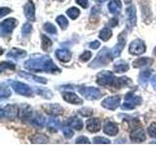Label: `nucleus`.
Masks as SVG:
<instances>
[{
	"label": "nucleus",
	"mask_w": 156,
	"mask_h": 146,
	"mask_svg": "<svg viewBox=\"0 0 156 146\" xmlns=\"http://www.w3.org/2000/svg\"><path fill=\"white\" fill-rule=\"evenodd\" d=\"M100 46H101V43L99 41H94V42H92V43L89 44V47L91 49H98Z\"/></svg>",
	"instance_id": "47"
},
{
	"label": "nucleus",
	"mask_w": 156,
	"mask_h": 146,
	"mask_svg": "<svg viewBox=\"0 0 156 146\" xmlns=\"http://www.w3.org/2000/svg\"><path fill=\"white\" fill-rule=\"evenodd\" d=\"M153 62V60L150 57H139L136 58V61H133V66L138 68L140 66H144V65H147V64H151Z\"/></svg>",
	"instance_id": "26"
},
{
	"label": "nucleus",
	"mask_w": 156,
	"mask_h": 146,
	"mask_svg": "<svg viewBox=\"0 0 156 146\" xmlns=\"http://www.w3.org/2000/svg\"><path fill=\"white\" fill-rule=\"evenodd\" d=\"M93 142L94 143H104V144H108L110 143V140L107 139L105 137H101V136H97L94 139H93Z\"/></svg>",
	"instance_id": "41"
},
{
	"label": "nucleus",
	"mask_w": 156,
	"mask_h": 146,
	"mask_svg": "<svg viewBox=\"0 0 156 146\" xmlns=\"http://www.w3.org/2000/svg\"><path fill=\"white\" fill-rule=\"evenodd\" d=\"M130 138L133 142L136 143H139V142H144L145 140V134H144V130L139 127V128H136L133 130V131L131 133L130 135Z\"/></svg>",
	"instance_id": "12"
},
{
	"label": "nucleus",
	"mask_w": 156,
	"mask_h": 146,
	"mask_svg": "<svg viewBox=\"0 0 156 146\" xmlns=\"http://www.w3.org/2000/svg\"><path fill=\"white\" fill-rule=\"evenodd\" d=\"M66 14H67V16L69 17L70 19H77L78 16L80 15V11H79V10H78L77 8L72 7V8H70V9H68V10H67V11H66Z\"/></svg>",
	"instance_id": "35"
},
{
	"label": "nucleus",
	"mask_w": 156,
	"mask_h": 146,
	"mask_svg": "<svg viewBox=\"0 0 156 146\" xmlns=\"http://www.w3.org/2000/svg\"><path fill=\"white\" fill-rule=\"evenodd\" d=\"M76 143H91V142H90V140L86 137V136L81 135L76 139Z\"/></svg>",
	"instance_id": "45"
},
{
	"label": "nucleus",
	"mask_w": 156,
	"mask_h": 146,
	"mask_svg": "<svg viewBox=\"0 0 156 146\" xmlns=\"http://www.w3.org/2000/svg\"><path fill=\"white\" fill-rule=\"evenodd\" d=\"M31 30H32L31 24H30V23H24V24H23V28H22L23 35V36H27V35H29V34H30V32H31Z\"/></svg>",
	"instance_id": "38"
},
{
	"label": "nucleus",
	"mask_w": 156,
	"mask_h": 146,
	"mask_svg": "<svg viewBox=\"0 0 156 146\" xmlns=\"http://www.w3.org/2000/svg\"><path fill=\"white\" fill-rule=\"evenodd\" d=\"M111 36H112V32H111L110 29L107 28V27H105L99 34V37L101 39L102 41H107Z\"/></svg>",
	"instance_id": "31"
},
{
	"label": "nucleus",
	"mask_w": 156,
	"mask_h": 146,
	"mask_svg": "<svg viewBox=\"0 0 156 146\" xmlns=\"http://www.w3.org/2000/svg\"><path fill=\"white\" fill-rule=\"evenodd\" d=\"M0 11H1V18H4L7 14L11 13V10H10L9 8H1Z\"/></svg>",
	"instance_id": "48"
},
{
	"label": "nucleus",
	"mask_w": 156,
	"mask_h": 146,
	"mask_svg": "<svg viewBox=\"0 0 156 146\" xmlns=\"http://www.w3.org/2000/svg\"><path fill=\"white\" fill-rule=\"evenodd\" d=\"M43 108L45 109V111L48 114H50L52 116H58L63 113L62 107L58 104H47L44 105Z\"/></svg>",
	"instance_id": "15"
},
{
	"label": "nucleus",
	"mask_w": 156,
	"mask_h": 146,
	"mask_svg": "<svg viewBox=\"0 0 156 146\" xmlns=\"http://www.w3.org/2000/svg\"><path fill=\"white\" fill-rule=\"evenodd\" d=\"M26 56H27V52L23 50H21V49H19V48H13L12 50L7 54L8 57L12 58V60H15V61L22 60V58Z\"/></svg>",
	"instance_id": "17"
},
{
	"label": "nucleus",
	"mask_w": 156,
	"mask_h": 146,
	"mask_svg": "<svg viewBox=\"0 0 156 146\" xmlns=\"http://www.w3.org/2000/svg\"><path fill=\"white\" fill-rule=\"evenodd\" d=\"M140 7H141V12H143V17H144V21L146 23H149L151 22V11L149 9V5L147 3V0L146 1H141L140 2Z\"/></svg>",
	"instance_id": "16"
},
{
	"label": "nucleus",
	"mask_w": 156,
	"mask_h": 146,
	"mask_svg": "<svg viewBox=\"0 0 156 146\" xmlns=\"http://www.w3.org/2000/svg\"><path fill=\"white\" fill-rule=\"evenodd\" d=\"M150 82H151V85H152V87L156 90V75H154V76L151 77Z\"/></svg>",
	"instance_id": "50"
},
{
	"label": "nucleus",
	"mask_w": 156,
	"mask_h": 146,
	"mask_svg": "<svg viewBox=\"0 0 156 146\" xmlns=\"http://www.w3.org/2000/svg\"><path fill=\"white\" fill-rule=\"evenodd\" d=\"M101 120L99 118H91L86 122L87 130L91 133H97L101 130Z\"/></svg>",
	"instance_id": "14"
},
{
	"label": "nucleus",
	"mask_w": 156,
	"mask_h": 146,
	"mask_svg": "<svg viewBox=\"0 0 156 146\" xmlns=\"http://www.w3.org/2000/svg\"><path fill=\"white\" fill-rule=\"evenodd\" d=\"M32 116V109L28 105H23L19 111V117L22 120H27L30 119Z\"/></svg>",
	"instance_id": "22"
},
{
	"label": "nucleus",
	"mask_w": 156,
	"mask_h": 146,
	"mask_svg": "<svg viewBox=\"0 0 156 146\" xmlns=\"http://www.w3.org/2000/svg\"><path fill=\"white\" fill-rule=\"evenodd\" d=\"M20 76H22L23 78H26V79H28V80H32V81H35L37 83H42V84H46L47 83V80L45 78H42V77H38V76H35V75H32L30 73H27V72H23V71H20L19 72Z\"/></svg>",
	"instance_id": "23"
},
{
	"label": "nucleus",
	"mask_w": 156,
	"mask_h": 146,
	"mask_svg": "<svg viewBox=\"0 0 156 146\" xmlns=\"http://www.w3.org/2000/svg\"><path fill=\"white\" fill-rule=\"evenodd\" d=\"M78 92H80L82 96H84L87 99L90 100H96L101 97V92L98 88L93 87H78Z\"/></svg>",
	"instance_id": "4"
},
{
	"label": "nucleus",
	"mask_w": 156,
	"mask_h": 146,
	"mask_svg": "<svg viewBox=\"0 0 156 146\" xmlns=\"http://www.w3.org/2000/svg\"><path fill=\"white\" fill-rule=\"evenodd\" d=\"M24 16L28 21L34 22L35 21V9H34V4L31 1H28L23 7Z\"/></svg>",
	"instance_id": "13"
},
{
	"label": "nucleus",
	"mask_w": 156,
	"mask_h": 146,
	"mask_svg": "<svg viewBox=\"0 0 156 146\" xmlns=\"http://www.w3.org/2000/svg\"><path fill=\"white\" fill-rule=\"evenodd\" d=\"M125 45H126V32L123 31V32H121L118 36V43H117L115 47L111 50V54H112V56H113V57L120 56V54L123 51Z\"/></svg>",
	"instance_id": "11"
},
{
	"label": "nucleus",
	"mask_w": 156,
	"mask_h": 146,
	"mask_svg": "<svg viewBox=\"0 0 156 146\" xmlns=\"http://www.w3.org/2000/svg\"><path fill=\"white\" fill-rule=\"evenodd\" d=\"M67 124L69 125V127L75 129L77 130H80L83 128V122L81 119L77 118V117H72V118H69L67 121Z\"/></svg>",
	"instance_id": "27"
},
{
	"label": "nucleus",
	"mask_w": 156,
	"mask_h": 146,
	"mask_svg": "<svg viewBox=\"0 0 156 146\" xmlns=\"http://www.w3.org/2000/svg\"><path fill=\"white\" fill-rule=\"evenodd\" d=\"M122 9V3L120 2V0H112L108 4V10L111 14L116 15L119 14Z\"/></svg>",
	"instance_id": "25"
},
{
	"label": "nucleus",
	"mask_w": 156,
	"mask_h": 146,
	"mask_svg": "<svg viewBox=\"0 0 156 146\" xmlns=\"http://www.w3.org/2000/svg\"><path fill=\"white\" fill-rule=\"evenodd\" d=\"M116 78L110 71H101L97 75V83L104 87H114Z\"/></svg>",
	"instance_id": "3"
},
{
	"label": "nucleus",
	"mask_w": 156,
	"mask_h": 146,
	"mask_svg": "<svg viewBox=\"0 0 156 146\" xmlns=\"http://www.w3.org/2000/svg\"><path fill=\"white\" fill-rule=\"evenodd\" d=\"M30 123L36 128H43L45 125V118L40 114H35L33 117H30Z\"/></svg>",
	"instance_id": "24"
},
{
	"label": "nucleus",
	"mask_w": 156,
	"mask_h": 146,
	"mask_svg": "<svg viewBox=\"0 0 156 146\" xmlns=\"http://www.w3.org/2000/svg\"><path fill=\"white\" fill-rule=\"evenodd\" d=\"M24 67L27 69L34 72H60L58 67L53 62V61L48 56H39L37 57H32L24 62Z\"/></svg>",
	"instance_id": "1"
},
{
	"label": "nucleus",
	"mask_w": 156,
	"mask_h": 146,
	"mask_svg": "<svg viewBox=\"0 0 156 146\" xmlns=\"http://www.w3.org/2000/svg\"><path fill=\"white\" fill-rule=\"evenodd\" d=\"M141 103V97L135 96L133 92H129L125 96L124 103L122 104V109L130 110L134 109L136 106H138Z\"/></svg>",
	"instance_id": "5"
},
{
	"label": "nucleus",
	"mask_w": 156,
	"mask_h": 146,
	"mask_svg": "<svg viewBox=\"0 0 156 146\" xmlns=\"http://www.w3.org/2000/svg\"><path fill=\"white\" fill-rule=\"evenodd\" d=\"M17 23H18L17 19L13 18H10L3 21L1 24H0V33H1V35L4 36L6 34L11 33L13 31V29L17 26Z\"/></svg>",
	"instance_id": "8"
},
{
	"label": "nucleus",
	"mask_w": 156,
	"mask_h": 146,
	"mask_svg": "<svg viewBox=\"0 0 156 146\" xmlns=\"http://www.w3.org/2000/svg\"><path fill=\"white\" fill-rule=\"evenodd\" d=\"M62 130L63 135H65L66 138H70L73 136V130L70 129V127H63Z\"/></svg>",
	"instance_id": "39"
},
{
	"label": "nucleus",
	"mask_w": 156,
	"mask_h": 146,
	"mask_svg": "<svg viewBox=\"0 0 156 146\" xmlns=\"http://www.w3.org/2000/svg\"><path fill=\"white\" fill-rule=\"evenodd\" d=\"M104 131L106 134L114 136L118 134V126L114 122H106L104 127Z\"/></svg>",
	"instance_id": "20"
},
{
	"label": "nucleus",
	"mask_w": 156,
	"mask_h": 146,
	"mask_svg": "<svg viewBox=\"0 0 156 146\" xmlns=\"http://www.w3.org/2000/svg\"><path fill=\"white\" fill-rule=\"evenodd\" d=\"M57 23H58V26H61L62 29H66L67 26H68V21L66 17L63 16H58L57 18Z\"/></svg>",
	"instance_id": "36"
},
{
	"label": "nucleus",
	"mask_w": 156,
	"mask_h": 146,
	"mask_svg": "<svg viewBox=\"0 0 156 146\" xmlns=\"http://www.w3.org/2000/svg\"><path fill=\"white\" fill-rule=\"evenodd\" d=\"M11 96V91L8 88V86L6 84H4L2 83L1 84V92H0V96H1V99H7Z\"/></svg>",
	"instance_id": "33"
},
{
	"label": "nucleus",
	"mask_w": 156,
	"mask_h": 146,
	"mask_svg": "<svg viewBox=\"0 0 156 146\" xmlns=\"http://www.w3.org/2000/svg\"><path fill=\"white\" fill-rule=\"evenodd\" d=\"M47 127L51 131H57L60 127V121L56 118H51L47 122Z\"/></svg>",
	"instance_id": "30"
},
{
	"label": "nucleus",
	"mask_w": 156,
	"mask_h": 146,
	"mask_svg": "<svg viewBox=\"0 0 156 146\" xmlns=\"http://www.w3.org/2000/svg\"><path fill=\"white\" fill-rule=\"evenodd\" d=\"M0 66H1V71H4L5 69H15V65L10 62H2Z\"/></svg>",
	"instance_id": "43"
},
{
	"label": "nucleus",
	"mask_w": 156,
	"mask_h": 146,
	"mask_svg": "<svg viewBox=\"0 0 156 146\" xmlns=\"http://www.w3.org/2000/svg\"><path fill=\"white\" fill-rule=\"evenodd\" d=\"M112 58H113V56H112L111 51H109L107 48H104L97 55L95 60L91 62L90 66L93 68H98L102 65H106L109 61H112Z\"/></svg>",
	"instance_id": "2"
},
{
	"label": "nucleus",
	"mask_w": 156,
	"mask_h": 146,
	"mask_svg": "<svg viewBox=\"0 0 156 146\" xmlns=\"http://www.w3.org/2000/svg\"><path fill=\"white\" fill-rule=\"evenodd\" d=\"M41 38H42V45H41L42 49L44 51H49L52 46V41L45 35H41Z\"/></svg>",
	"instance_id": "34"
},
{
	"label": "nucleus",
	"mask_w": 156,
	"mask_h": 146,
	"mask_svg": "<svg viewBox=\"0 0 156 146\" xmlns=\"http://www.w3.org/2000/svg\"><path fill=\"white\" fill-rule=\"evenodd\" d=\"M77 4H79L82 8L88 7V0H75Z\"/></svg>",
	"instance_id": "46"
},
{
	"label": "nucleus",
	"mask_w": 156,
	"mask_h": 146,
	"mask_svg": "<svg viewBox=\"0 0 156 146\" xmlns=\"http://www.w3.org/2000/svg\"><path fill=\"white\" fill-rule=\"evenodd\" d=\"M56 57L60 61L67 62L71 58V53L67 49H58L56 51Z\"/></svg>",
	"instance_id": "18"
},
{
	"label": "nucleus",
	"mask_w": 156,
	"mask_h": 146,
	"mask_svg": "<svg viewBox=\"0 0 156 146\" xmlns=\"http://www.w3.org/2000/svg\"><path fill=\"white\" fill-rule=\"evenodd\" d=\"M109 26H112V27H114V26H116L117 24H118V19H117V18H112L110 21H109Z\"/></svg>",
	"instance_id": "49"
},
{
	"label": "nucleus",
	"mask_w": 156,
	"mask_h": 146,
	"mask_svg": "<svg viewBox=\"0 0 156 146\" xmlns=\"http://www.w3.org/2000/svg\"><path fill=\"white\" fill-rule=\"evenodd\" d=\"M129 52L132 55L135 56H139L144 54L145 52V44L143 40H140V39H136V40L133 41L130 44L129 47Z\"/></svg>",
	"instance_id": "9"
},
{
	"label": "nucleus",
	"mask_w": 156,
	"mask_h": 146,
	"mask_svg": "<svg viewBox=\"0 0 156 146\" xmlns=\"http://www.w3.org/2000/svg\"><path fill=\"white\" fill-rule=\"evenodd\" d=\"M113 69H114L115 72H118V73L126 72V71H128V69H129V64L124 61H119L114 64Z\"/></svg>",
	"instance_id": "28"
},
{
	"label": "nucleus",
	"mask_w": 156,
	"mask_h": 146,
	"mask_svg": "<svg viewBox=\"0 0 156 146\" xmlns=\"http://www.w3.org/2000/svg\"><path fill=\"white\" fill-rule=\"evenodd\" d=\"M127 17H128V23L130 26H135L136 22V8L134 5H131L130 7L127 8Z\"/></svg>",
	"instance_id": "21"
},
{
	"label": "nucleus",
	"mask_w": 156,
	"mask_h": 146,
	"mask_svg": "<svg viewBox=\"0 0 156 146\" xmlns=\"http://www.w3.org/2000/svg\"><path fill=\"white\" fill-rule=\"evenodd\" d=\"M120 103V97L118 96H107L102 100L101 106L108 110H115Z\"/></svg>",
	"instance_id": "10"
},
{
	"label": "nucleus",
	"mask_w": 156,
	"mask_h": 146,
	"mask_svg": "<svg viewBox=\"0 0 156 146\" xmlns=\"http://www.w3.org/2000/svg\"><path fill=\"white\" fill-rule=\"evenodd\" d=\"M44 30L47 31L48 33L50 34H55L57 33V28L55 26H53L52 23H46L45 24H44Z\"/></svg>",
	"instance_id": "37"
},
{
	"label": "nucleus",
	"mask_w": 156,
	"mask_h": 146,
	"mask_svg": "<svg viewBox=\"0 0 156 146\" xmlns=\"http://www.w3.org/2000/svg\"><path fill=\"white\" fill-rule=\"evenodd\" d=\"M48 137L46 135H44L42 134H34L33 136L30 137V141L32 143H47L48 142Z\"/></svg>",
	"instance_id": "29"
},
{
	"label": "nucleus",
	"mask_w": 156,
	"mask_h": 146,
	"mask_svg": "<svg viewBox=\"0 0 156 146\" xmlns=\"http://www.w3.org/2000/svg\"><path fill=\"white\" fill-rule=\"evenodd\" d=\"M153 53H154V55L156 56V47H155V49H154V52H153Z\"/></svg>",
	"instance_id": "52"
},
{
	"label": "nucleus",
	"mask_w": 156,
	"mask_h": 146,
	"mask_svg": "<svg viewBox=\"0 0 156 146\" xmlns=\"http://www.w3.org/2000/svg\"><path fill=\"white\" fill-rule=\"evenodd\" d=\"M151 75V70H144L143 72H140V74L139 76V79H140V83L143 85H145L146 82L148 81V78Z\"/></svg>",
	"instance_id": "32"
},
{
	"label": "nucleus",
	"mask_w": 156,
	"mask_h": 146,
	"mask_svg": "<svg viewBox=\"0 0 156 146\" xmlns=\"http://www.w3.org/2000/svg\"><path fill=\"white\" fill-rule=\"evenodd\" d=\"M79 113L83 116H85V117H88V116H91L93 114V111L90 110V109H88V108H83V109H80L79 110Z\"/></svg>",
	"instance_id": "44"
},
{
	"label": "nucleus",
	"mask_w": 156,
	"mask_h": 146,
	"mask_svg": "<svg viewBox=\"0 0 156 146\" xmlns=\"http://www.w3.org/2000/svg\"><path fill=\"white\" fill-rule=\"evenodd\" d=\"M9 84L12 86V88L15 90V92L19 95L26 96H30L32 95V92L30 87L27 86V84H23L19 81H9Z\"/></svg>",
	"instance_id": "6"
},
{
	"label": "nucleus",
	"mask_w": 156,
	"mask_h": 146,
	"mask_svg": "<svg viewBox=\"0 0 156 146\" xmlns=\"http://www.w3.org/2000/svg\"><path fill=\"white\" fill-rule=\"evenodd\" d=\"M62 97L66 101L69 102V103H72V104H82L83 103V100L79 96L75 94H73V92H65V94L62 95Z\"/></svg>",
	"instance_id": "19"
},
{
	"label": "nucleus",
	"mask_w": 156,
	"mask_h": 146,
	"mask_svg": "<svg viewBox=\"0 0 156 146\" xmlns=\"http://www.w3.org/2000/svg\"><path fill=\"white\" fill-rule=\"evenodd\" d=\"M147 131H148L149 136H151V137H156V123L155 122L152 124H150Z\"/></svg>",
	"instance_id": "40"
},
{
	"label": "nucleus",
	"mask_w": 156,
	"mask_h": 146,
	"mask_svg": "<svg viewBox=\"0 0 156 146\" xmlns=\"http://www.w3.org/2000/svg\"><path fill=\"white\" fill-rule=\"evenodd\" d=\"M97 1H99V2H105V0H97Z\"/></svg>",
	"instance_id": "51"
},
{
	"label": "nucleus",
	"mask_w": 156,
	"mask_h": 146,
	"mask_svg": "<svg viewBox=\"0 0 156 146\" xmlns=\"http://www.w3.org/2000/svg\"><path fill=\"white\" fill-rule=\"evenodd\" d=\"M91 57H92V54H91V52H89V51H85V52L83 53L82 55L80 56V60H81L82 61L86 62V61H88L90 60Z\"/></svg>",
	"instance_id": "42"
},
{
	"label": "nucleus",
	"mask_w": 156,
	"mask_h": 146,
	"mask_svg": "<svg viewBox=\"0 0 156 146\" xmlns=\"http://www.w3.org/2000/svg\"><path fill=\"white\" fill-rule=\"evenodd\" d=\"M19 109L17 105L14 104H9L6 105L5 107L0 110V114H1V118L3 119H10V120H14L19 114Z\"/></svg>",
	"instance_id": "7"
}]
</instances>
